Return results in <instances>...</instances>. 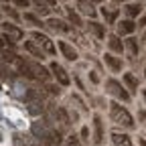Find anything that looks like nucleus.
I'll list each match as a JSON object with an SVG mask.
<instances>
[{
  "instance_id": "nucleus-1",
  "label": "nucleus",
  "mask_w": 146,
  "mask_h": 146,
  "mask_svg": "<svg viewBox=\"0 0 146 146\" xmlns=\"http://www.w3.org/2000/svg\"><path fill=\"white\" fill-rule=\"evenodd\" d=\"M110 116H112V120H114L116 124H122V126H126V128H132V126H134L132 116L128 114V110L122 108L120 104H112V106H110Z\"/></svg>"
},
{
  "instance_id": "nucleus-2",
  "label": "nucleus",
  "mask_w": 146,
  "mask_h": 146,
  "mask_svg": "<svg viewBox=\"0 0 146 146\" xmlns=\"http://www.w3.org/2000/svg\"><path fill=\"white\" fill-rule=\"evenodd\" d=\"M106 87L110 89V94H114L116 98H120L122 102H130V94H128V91L118 83V81H114V79H110L108 83H106Z\"/></svg>"
},
{
  "instance_id": "nucleus-3",
  "label": "nucleus",
  "mask_w": 146,
  "mask_h": 146,
  "mask_svg": "<svg viewBox=\"0 0 146 146\" xmlns=\"http://www.w3.org/2000/svg\"><path fill=\"white\" fill-rule=\"evenodd\" d=\"M27 69H29V75H35L39 79H49L47 69L43 65H39V63H27Z\"/></svg>"
},
{
  "instance_id": "nucleus-4",
  "label": "nucleus",
  "mask_w": 146,
  "mask_h": 146,
  "mask_svg": "<svg viewBox=\"0 0 146 146\" xmlns=\"http://www.w3.org/2000/svg\"><path fill=\"white\" fill-rule=\"evenodd\" d=\"M51 71H53V75L57 77V81H59L61 85H69V75H67V71H65L61 65L51 63Z\"/></svg>"
},
{
  "instance_id": "nucleus-5",
  "label": "nucleus",
  "mask_w": 146,
  "mask_h": 146,
  "mask_svg": "<svg viewBox=\"0 0 146 146\" xmlns=\"http://www.w3.org/2000/svg\"><path fill=\"white\" fill-rule=\"evenodd\" d=\"M33 39H35L36 43H39V45H41V47H43V49H45L47 53H55V45L51 43V39H49L47 35H41V33H35V35H33Z\"/></svg>"
},
{
  "instance_id": "nucleus-6",
  "label": "nucleus",
  "mask_w": 146,
  "mask_h": 146,
  "mask_svg": "<svg viewBox=\"0 0 146 146\" xmlns=\"http://www.w3.org/2000/svg\"><path fill=\"white\" fill-rule=\"evenodd\" d=\"M4 33H6V36H8V41L10 43H16V41H21L23 39V31L21 29H16L14 25H4Z\"/></svg>"
},
{
  "instance_id": "nucleus-7",
  "label": "nucleus",
  "mask_w": 146,
  "mask_h": 146,
  "mask_svg": "<svg viewBox=\"0 0 146 146\" xmlns=\"http://www.w3.org/2000/svg\"><path fill=\"white\" fill-rule=\"evenodd\" d=\"M59 49H61V53H63V57H65V59H69V61H75V59H77V51L73 49L71 45H67L65 41L59 43Z\"/></svg>"
},
{
  "instance_id": "nucleus-8",
  "label": "nucleus",
  "mask_w": 146,
  "mask_h": 146,
  "mask_svg": "<svg viewBox=\"0 0 146 146\" xmlns=\"http://www.w3.org/2000/svg\"><path fill=\"white\" fill-rule=\"evenodd\" d=\"M112 140L116 146H132V140L128 134H120V132H114L112 134Z\"/></svg>"
},
{
  "instance_id": "nucleus-9",
  "label": "nucleus",
  "mask_w": 146,
  "mask_h": 146,
  "mask_svg": "<svg viewBox=\"0 0 146 146\" xmlns=\"http://www.w3.org/2000/svg\"><path fill=\"white\" fill-rule=\"evenodd\" d=\"M77 8H79L81 14H87V16H94L96 14V10H94V6H91L89 0H77Z\"/></svg>"
},
{
  "instance_id": "nucleus-10",
  "label": "nucleus",
  "mask_w": 146,
  "mask_h": 146,
  "mask_svg": "<svg viewBox=\"0 0 146 146\" xmlns=\"http://www.w3.org/2000/svg\"><path fill=\"white\" fill-rule=\"evenodd\" d=\"M136 31V25L132 23V21H122L120 25H118V33L120 35H132Z\"/></svg>"
},
{
  "instance_id": "nucleus-11",
  "label": "nucleus",
  "mask_w": 146,
  "mask_h": 146,
  "mask_svg": "<svg viewBox=\"0 0 146 146\" xmlns=\"http://www.w3.org/2000/svg\"><path fill=\"white\" fill-rule=\"evenodd\" d=\"M94 126H96V144H100L102 140H104V126H102V120H100V116H96L94 118Z\"/></svg>"
},
{
  "instance_id": "nucleus-12",
  "label": "nucleus",
  "mask_w": 146,
  "mask_h": 146,
  "mask_svg": "<svg viewBox=\"0 0 146 146\" xmlns=\"http://www.w3.org/2000/svg\"><path fill=\"white\" fill-rule=\"evenodd\" d=\"M51 29H55V31H61V33H67L69 31V27L63 23V21H59V18H49V23H47Z\"/></svg>"
},
{
  "instance_id": "nucleus-13",
  "label": "nucleus",
  "mask_w": 146,
  "mask_h": 146,
  "mask_svg": "<svg viewBox=\"0 0 146 146\" xmlns=\"http://www.w3.org/2000/svg\"><path fill=\"white\" fill-rule=\"evenodd\" d=\"M104 59H106V63H108L110 67H112L114 71H120V69H122V61H120V59H116L114 55H110V53H106V57H104Z\"/></svg>"
},
{
  "instance_id": "nucleus-14",
  "label": "nucleus",
  "mask_w": 146,
  "mask_h": 146,
  "mask_svg": "<svg viewBox=\"0 0 146 146\" xmlns=\"http://www.w3.org/2000/svg\"><path fill=\"white\" fill-rule=\"evenodd\" d=\"M89 31L94 33L98 39H104V36H106V31H104V27L100 23H89Z\"/></svg>"
},
{
  "instance_id": "nucleus-15",
  "label": "nucleus",
  "mask_w": 146,
  "mask_h": 146,
  "mask_svg": "<svg viewBox=\"0 0 146 146\" xmlns=\"http://www.w3.org/2000/svg\"><path fill=\"white\" fill-rule=\"evenodd\" d=\"M110 49H112V51H116V53H122V51H124V45L120 43V39H118L116 35H112V36H110Z\"/></svg>"
},
{
  "instance_id": "nucleus-16",
  "label": "nucleus",
  "mask_w": 146,
  "mask_h": 146,
  "mask_svg": "<svg viewBox=\"0 0 146 146\" xmlns=\"http://www.w3.org/2000/svg\"><path fill=\"white\" fill-rule=\"evenodd\" d=\"M124 81H126V85L130 87L132 91H136V89H138V81H136V77L132 75V73H126V75H124Z\"/></svg>"
},
{
  "instance_id": "nucleus-17",
  "label": "nucleus",
  "mask_w": 146,
  "mask_h": 146,
  "mask_svg": "<svg viewBox=\"0 0 146 146\" xmlns=\"http://www.w3.org/2000/svg\"><path fill=\"white\" fill-rule=\"evenodd\" d=\"M25 49H27L29 53H33L35 57H39V59H43V51H41L39 47H35L33 43H27V45H25Z\"/></svg>"
},
{
  "instance_id": "nucleus-18",
  "label": "nucleus",
  "mask_w": 146,
  "mask_h": 146,
  "mask_svg": "<svg viewBox=\"0 0 146 146\" xmlns=\"http://www.w3.org/2000/svg\"><path fill=\"white\" fill-rule=\"evenodd\" d=\"M140 10H142V8H140L138 4H128V6H126V14H128V16H138Z\"/></svg>"
},
{
  "instance_id": "nucleus-19",
  "label": "nucleus",
  "mask_w": 146,
  "mask_h": 146,
  "mask_svg": "<svg viewBox=\"0 0 146 146\" xmlns=\"http://www.w3.org/2000/svg\"><path fill=\"white\" fill-rule=\"evenodd\" d=\"M25 21H29V23H33L35 27H43V23H41V21H39V18H36V16H35V14H31V12H27V14H25Z\"/></svg>"
},
{
  "instance_id": "nucleus-20",
  "label": "nucleus",
  "mask_w": 146,
  "mask_h": 146,
  "mask_svg": "<svg viewBox=\"0 0 146 146\" xmlns=\"http://www.w3.org/2000/svg\"><path fill=\"white\" fill-rule=\"evenodd\" d=\"M102 14L106 16V21H108V23H114V21H116V16H118V12H116V10L110 12V10H106V8L102 10Z\"/></svg>"
},
{
  "instance_id": "nucleus-21",
  "label": "nucleus",
  "mask_w": 146,
  "mask_h": 146,
  "mask_svg": "<svg viewBox=\"0 0 146 146\" xmlns=\"http://www.w3.org/2000/svg\"><path fill=\"white\" fill-rule=\"evenodd\" d=\"M128 49L132 51V55H138V43H136V39H128Z\"/></svg>"
},
{
  "instance_id": "nucleus-22",
  "label": "nucleus",
  "mask_w": 146,
  "mask_h": 146,
  "mask_svg": "<svg viewBox=\"0 0 146 146\" xmlns=\"http://www.w3.org/2000/svg\"><path fill=\"white\" fill-rule=\"evenodd\" d=\"M35 6H36V10H39L41 14H47V12H49V8L41 2V0H35Z\"/></svg>"
},
{
  "instance_id": "nucleus-23",
  "label": "nucleus",
  "mask_w": 146,
  "mask_h": 146,
  "mask_svg": "<svg viewBox=\"0 0 146 146\" xmlns=\"http://www.w3.org/2000/svg\"><path fill=\"white\" fill-rule=\"evenodd\" d=\"M69 21H71L73 25H81V23H79V16L73 12V10H69Z\"/></svg>"
},
{
  "instance_id": "nucleus-24",
  "label": "nucleus",
  "mask_w": 146,
  "mask_h": 146,
  "mask_svg": "<svg viewBox=\"0 0 146 146\" xmlns=\"http://www.w3.org/2000/svg\"><path fill=\"white\" fill-rule=\"evenodd\" d=\"M67 146H81V144H79V140L75 136H71V138H67Z\"/></svg>"
},
{
  "instance_id": "nucleus-25",
  "label": "nucleus",
  "mask_w": 146,
  "mask_h": 146,
  "mask_svg": "<svg viewBox=\"0 0 146 146\" xmlns=\"http://www.w3.org/2000/svg\"><path fill=\"white\" fill-rule=\"evenodd\" d=\"M14 4L21 6V8H27V6L31 4V0H14Z\"/></svg>"
},
{
  "instance_id": "nucleus-26",
  "label": "nucleus",
  "mask_w": 146,
  "mask_h": 146,
  "mask_svg": "<svg viewBox=\"0 0 146 146\" xmlns=\"http://www.w3.org/2000/svg\"><path fill=\"white\" fill-rule=\"evenodd\" d=\"M81 136H83V138H87V136H89V130H87V128H83V130H81Z\"/></svg>"
},
{
  "instance_id": "nucleus-27",
  "label": "nucleus",
  "mask_w": 146,
  "mask_h": 146,
  "mask_svg": "<svg viewBox=\"0 0 146 146\" xmlns=\"http://www.w3.org/2000/svg\"><path fill=\"white\" fill-rule=\"evenodd\" d=\"M6 12H8V16H12V18H16V12H14V10H8V8H6Z\"/></svg>"
},
{
  "instance_id": "nucleus-28",
  "label": "nucleus",
  "mask_w": 146,
  "mask_h": 146,
  "mask_svg": "<svg viewBox=\"0 0 146 146\" xmlns=\"http://www.w3.org/2000/svg\"><path fill=\"white\" fill-rule=\"evenodd\" d=\"M140 120H142V122L146 124V112H140Z\"/></svg>"
},
{
  "instance_id": "nucleus-29",
  "label": "nucleus",
  "mask_w": 146,
  "mask_h": 146,
  "mask_svg": "<svg viewBox=\"0 0 146 146\" xmlns=\"http://www.w3.org/2000/svg\"><path fill=\"white\" fill-rule=\"evenodd\" d=\"M2 47H4V41H2V39H0V49H2Z\"/></svg>"
},
{
  "instance_id": "nucleus-30",
  "label": "nucleus",
  "mask_w": 146,
  "mask_h": 146,
  "mask_svg": "<svg viewBox=\"0 0 146 146\" xmlns=\"http://www.w3.org/2000/svg\"><path fill=\"white\" fill-rule=\"evenodd\" d=\"M47 2H51V4H55V2H57V0H47Z\"/></svg>"
},
{
  "instance_id": "nucleus-31",
  "label": "nucleus",
  "mask_w": 146,
  "mask_h": 146,
  "mask_svg": "<svg viewBox=\"0 0 146 146\" xmlns=\"http://www.w3.org/2000/svg\"><path fill=\"white\" fill-rule=\"evenodd\" d=\"M116 2H126V0H116Z\"/></svg>"
},
{
  "instance_id": "nucleus-32",
  "label": "nucleus",
  "mask_w": 146,
  "mask_h": 146,
  "mask_svg": "<svg viewBox=\"0 0 146 146\" xmlns=\"http://www.w3.org/2000/svg\"><path fill=\"white\" fill-rule=\"evenodd\" d=\"M144 98H146V89H144Z\"/></svg>"
},
{
  "instance_id": "nucleus-33",
  "label": "nucleus",
  "mask_w": 146,
  "mask_h": 146,
  "mask_svg": "<svg viewBox=\"0 0 146 146\" xmlns=\"http://www.w3.org/2000/svg\"><path fill=\"white\" fill-rule=\"evenodd\" d=\"M96 2H102V0H96Z\"/></svg>"
}]
</instances>
